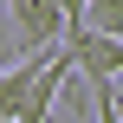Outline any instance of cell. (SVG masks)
Listing matches in <instances>:
<instances>
[{"label":"cell","mask_w":123,"mask_h":123,"mask_svg":"<svg viewBox=\"0 0 123 123\" xmlns=\"http://www.w3.org/2000/svg\"><path fill=\"white\" fill-rule=\"evenodd\" d=\"M6 13H13V32H19V52H45L71 26L58 0H6Z\"/></svg>","instance_id":"cell-2"},{"label":"cell","mask_w":123,"mask_h":123,"mask_svg":"<svg viewBox=\"0 0 123 123\" xmlns=\"http://www.w3.org/2000/svg\"><path fill=\"white\" fill-rule=\"evenodd\" d=\"M65 45H71V65L97 84V78H123V39L117 32H97V26H84V19H71L65 26Z\"/></svg>","instance_id":"cell-1"},{"label":"cell","mask_w":123,"mask_h":123,"mask_svg":"<svg viewBox=\"0 0 123 123\" xmlns=\"http://www.w3.org/2000/svg\"><path fill=\"white\" fill-rule=\"evenodd\" d=\"M84 26L117 32V39H123V0H84Z\"/></svg>","instance_id":"cell-3"},{"label":"cell","mask_w":123,"mask_h":123,"mask_svg":"<svg viewBox=\"0 0 123 123\" xmlns=\"http://www.w3.org/2000/svg\"><path fill=\"white\" fill-rule=\"evenodd\" d=\"M0 123H6V117H0Z\"/></svg>","instance_id":"cell-4"}]
</instances>
